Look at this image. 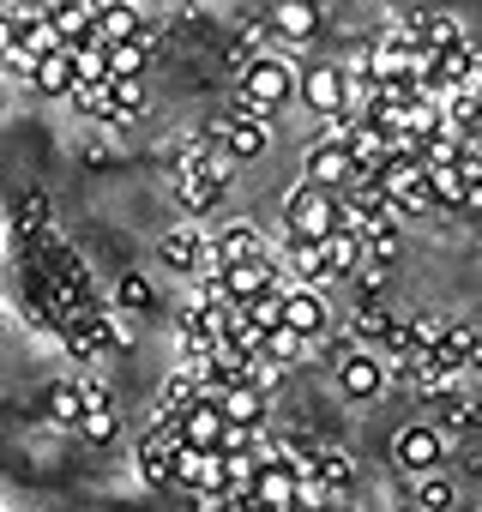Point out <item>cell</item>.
<instances>
[{
  "label": "cell",
  "mask_w": 482,
  "mask_h": 512,
  "mask_svg": "<svg viewBox=\"0 0 482 512\" xmlns=\"http://www.w3.org/2000/svg\"><path fill=\"white\" fill-rule=\"evenodd\" d=\"M290 97H296V67H290V61H278V55H254L248 67H241V91H235L241 115L272 121Z\"/></svg>",
  "instance_id": "obj_1"
},
{
  "label": "cell",
  "mask_w": 482,
  "mask_h": 512,
  "mask_svg": "<svg viewBox=\"0 0 482 512\" xmlns=\"http://www.w3.org/2000/svg\"><path fill=\"white\" fill-rule=\"evenodd\" d=\"M284 229H290L296 241H326L332 229H344V217H338V193L296 181L290 199H284Z\"/></svg>",
  "instance_id": "obj_2"
},
{
  "label": "cell",
  "mask_w": 482,
  "mask_h": 512,
  "mask_svg": "<svg viewBox=\"0 0 482 512\" xmlns=\"http://www.w3.org/2000/svg\"><path fill=\"white\" fill-rule=\"evenodd\" d=\"M296 97H302L314 115L338 121V115H350V73L332 67V61H314V67L296 73Z\"/></svg>",
  "instance_id": "obj_3"
},
{
  "label": "cell",
  "mask_w": 482,
  "mask_h": 512,
  "mask_svg": "<svg viewBox=\"0 0 482 512\" xmlns=\"http://www.w3.org/2000/svg\"><path fill=\"white\" fill-rule=\"evenodd\" d=\"M440 458H446V434L434 428V422H404L398 428V440H392V464L404 470V476H434L440 470Z\"/></svg>",
  "instance_id": "obj_4"
},
{
  "label": "cell",
  "mask_w": 482,
  "mask_h": 512,
  "mask_svg": "<svg viewBox=\"0 0 482 512\" xmlns=\"http://www.w3.org/2000/svg\"><path fill=\"white\" fill-rule=\"evenodd\" d=\"M157 260H163L175 278H205V272H217V266H211V235L193 229V223H181V229H169V235L157 241Z\"/></svg>",
  "instance_id": "obj_5"
},
{
  "label": "cell",
  "mask_w": 482,
  "mask_h": 512,
  "mask_svg": "<svg viewBox=\"0 0 482 512\" xmlns=\"http://www.w3.org/2000/svg\"><path fill=\"white\" fill-rule=\"evenodd\" d=\"M175 458H181V428L175 416H157V428L139 440V476L151 488H175Z\"/></svg>",
  "instance_id": "obj_6"
},
{
  "label": "cell",
  "mask_w": 482,
  "mask_h": 512,
  "mask_svg": "<svg viewBox=\"0 0 482 512\" xmlns=\"http://www.w3.org/2000/svg\"><path fill=\"white\" fill-rule=\"evenodd\" d=\"M278 326L284 332H296L302 344H314V338H326L332 332V308H326V296L320 290H284V302H278Z\"/></svg>",
  "instance_id": "obj_7"
},
{
  "label": "cell",
  "mask_w": 482,
  "mask_h": 512,
  "mask_svg": "<svg viewBox=\"0 0 482 512\" xmlns=\"http://www.w3.org/2000/svg\"><path fill=\"white\" fill-rule=\"evenodd\" d=\"M338 217H344V229H362V223H380V217H398V211H392V199L380 193V181L356 169V175L338 187Z\"/></svg>",
  "instance_id": "obj_8"
},
{
  "label": "cell",
  "mask_w": 482,
  "mask_h": 512,
  "mask_svg": "<svg viewBox=\"0 0 482 512\" xmlns=\"http://www.w3.org/2000/svg\"><path fill=\"white\" fill-rule=\"evenodd\" d=\"M211 139H217V151H223L229 163H254V157H266V145H272V127H266L260 115H241V109H235V115H229V121H223Z\"/></svg>",
  "instance_id": "obj_9"
},
{
  "label": "cell",
  "mask_w": 482,
  "mask_h": 512,
  "mask_svg": "<svg viewBox=\"0 0 482 512\" xmlns=\"http://www.w3.org/2000/svg\"><path fill=\"white\" fill-rule=\"evenodd\" d=\"M217 278H223V290H229V302H235V308H248V302H260V296L284 290V284H278V266H272V260H241V266H217Z\"/></svg>",
  "instance_id": "obj_10"
},
{
  "label": "cell",
  "mask_w": 482,
  "mask_h": 512,
  "mask_svg": "<svg viewBox=\"0 0 482 512\" xmlns=\"http://www.w3.org/2000/svg\"><path fill=\"white\" fill-rule=\"evenodd\" d=\"M350 175H356V157H350L338 139H320V145H308V157H302V181H308V187H326V193H338Z\"/></svg>",
  "instance_id": "obj_11"
},
{
  "label": "cell",
  "mask_w": 482,
  "mask_h": 512,
  "mask_svg": "<svg viewBox=\"0 0 482 512\" xmlns=\"http://www.w3.org/2000/svg\"><path fill=\"white\" fill-rule=\"evenodd\" d=\"M241 260H272L266 253V235L254 223H223L211 235V266H241Z\"/></svg>",
  "instance_id": "obj_12"
},
{
  "label": "cell",
  "mask_w": 482,
  "mask_h": 512,
  "mask_svg": "<svg viewBox=\"0 0 482 512\" xmlns=\"http://www.w3.org/2000/svg\"><path fill=\"white\" fill-rule=\"evenodd\" d=\"M175 428H181V452H217V440H223V410H217L211 398H199V404H187V410L175 416Z\"/></svg>",
  "instance_id": "obj_13"
},
{
  "label": "cell",
  "mask_w": 482,
  "mask_h": 512,
  "mask_svg": "<svg viewBox=\"0 0 482 512\" xmlns=\"http://www.w3.org/2000/svg\"><path fill=\"white\" fill-rule=\"evenodd\" d=\"M338 386H344V398H380L386 392V362L374 350H350L338 362Z\"/></svg>",
  "instance_id": "obj_14"
},
{
  "label": "cell",
  "mask_w": 482,
  "mask_h": 512,
  "mask_svg": "<svg viewBox=\"0 0 482 512\" xmlns=\"http://www.w3.org/2000/svg\"><path fill=\"white\" fill-rule=\"evenodd\" d=\"M139 31H145V19H139L133 0H97V31H91V43L115 49V43H133Z\"/></svg>",
  "instance_id": "obj_15"
},
{
  "label": "cell",
  "mask_w": 482,
  "mask_h": 512,
  "mask_svg": "<svg viewBox=\"0 0 482 512\" xmlns=\"http://www.w3.org/2000/svg\"><path fill=\"white\" fill-rule=\"evenodd\" d=\"M410 380H416L422 398H440V404L464 392V368H452V362H440V356H410Z\"/></svg>",
  "instance_id": "obj_16"
},
{
  "label": "cell",
  "mask_w": 482,
  "mask_h": 512,
  "mask_svg": "<svg viewBox=\"0 0 482 512\" xmlns=\"http://www.w3.org/2000/svg\"><path fill=\"white\" fill-rule=\"evenodd\" d=\"M175 488H187V494H223V458L217 452H181L175 458Z\"/></svg>",
  "instance_id": "obj_17"
},
{
  "label": "cell",
  "mask_w": 482,
  "mask_h": 512,
  "mask_svg": "<svg viewBox=\"0 0 482 512\" xmlns=\"http://www.w3.org/2000/svg\"><path fill=\"white\" fill-rule=\"evenodd\" d=\"M266 19H272V37H284V43L320 37V7H308V0H278Z\"/></svg>",
  "instance_id": "obj_18"
},
{
  "label": "cell",
  "mask_w": 482,
  "mask_h": 512,
  "mask_svg": "<svg viewBox=\"0 0 482 512\" xmlns=\"http://www.w3.org/2000/svg\"><path fill=\"white\" fill-rule=\"evenodd\" d=\"M284 266H290V278L302 284V290H326V247L320 241H284Z\"/></svg>",
  "instance_id": "obj_19"
},
{
  "label": "cell",
  "mask_w": 482,
  "mask_h": 512,
  "mask_svg": "<svg viewBox=\"0 0 482 512\" xmlns=\"http://www.w3.org/2000/svg\"><path fill=\"white\" fill-rule=\"evenodd\" d=\"M217 410H223V422H241V428H260V422H266V410H272V392H260V386H223Z\"/></svg>",
  "instance_id": "obj_20"
},
{
  "label": "cell",
  "mask_w": 482,
  "mask_h": 512,
  "mask_svg": "<svg viewBox=\"0 0 482 512\" xmlns=\"http://www.w3.org/2000/svg\"><path fill=\"white\" fill-rule=\"evenodd\" d=\"M254 506H260V512H296V470H284V464H260Z\"/></svg>",
  "instance_id": "obj_21"
},
{
  "label": "cell",
  "mask_w": 482,
  "mask_h": 512,
  "mask_svg": "<svg viewBox=\"0 0 482 512\" xmlns=\"http://www.w3.org/2000/svg\"><path fill=\"white\" fill-rule=\"evenodd\" d=\"M440 109H446V133H458L464 145L482 139V91H470V85H464V91H446Z\"/></svg>",
  "instance_id": "obj_22"
},
{
  "label": "cell",
  "mask_w": 482,
  "mask_h": 512,
  "mask_svg": "<svg viewBox=\"0 0 482 512\" xmlns=\"http://www.w3.org/2000/svg\"><path fill=\"white\" fill-rule=\"evenodd\" d=\"M362 235V266H392L398 260V247H404V235H398V217H380V223H362L356 229Z\"/></svg>",
  "instance_id": "obj_23"
},
{
  "label": "cell",
  "mask_w": 482,
  "mask_h": 512,
  "mask_svg": "<svg viewBox=\"0 0 482 512\" xmlns=\"http://www.w3.org/2000/svg\"><path fill=\"white\" fill-rule=\"evenodd\" d=\"M320 247H326V284H338V278L350 284L356 266H362V235H356V229H332Z\"/></svg>",
  "instance_id": "obj_24"
},
{
  "label": "cell",
  "mask_w": 482,
  "mask_h": 512,
  "mask_svg": "<svg viewBox=\"0 0 482 512\" xmlns=\"http://www.w3.org/2000/svg\"><path fill=\"white\" fill-rule=\"evenodd\" d=\"M49 25H55V37L73 49V43H91V31H97V0H67V7H55L49 13Z\"/></svg>",
  "instance_id": "obj_25"
},
{
  "label": "cell",
  "mask_w": 482,
  "mask_h": 512,
  "mask_svg": "<svg viewBox=\"0 0 482 512\" xmlns=\"http://www.w3.org/2000/svg\"><path fill=\"white\" fill-rule=\"evenodd\" d=\"M73 85H79V79H73V55H67V49H61V55H43V61L31 67V91H37V97H73Z\"/></svg>",
  "instance_id": "obj_26"
},
{
  "label": "cell",
  "mask_w": 482,
  "mask_h": 512,
  "mask_svg": "<svg viewBox=\"0 0 482 512\" xmlns=\"http://www.w3.org/2000/svg\"><path fill=\"white\" fill-rule=\"evenodd\" d=\"M428 199H434L440 211H470V205H482V199L464 187L458 169H428Z\"/></svg>",
  "instance_id": "obj_27"
},
{
  "label": "cell",
  "mask_w": 482,
  "mask_h": 512,
  "mask_svg": "<svg viewBox=\"0 0 482 512\" xmlns=\"http://www.w3.org/2000/svg\"><path fill=\"white\" fill-rule=\"evenodd\" d=\"M49 422L79 434V422H85V392H79V380H61V386H49Z\"/></svg>",
  "instance_id": "obj_28"
},
{
  "label": "cell",
  "mask_w": 482,
  "mask_h": 512,
  "mask_svg": "<svg viewBox=\"0 0 482 512\" xmlns=\"http://www.w3.org/2000/svg\"><path fill=\"white\" fill-rule=\"evenodd\" d=\"M308 476H320L332 494H344L350 482H356V464H350V452H338V446H314V470Z\"/></svg>",
  "instance_id": "obj_29"
},
{
  "label": "cell",
  "mask_w": 482,
  "mask_h": 512,
  "mask_svg": "<svg viewBox=\"0 0 482 512\" xmlns=\"http://www.w3.org/2000/svg\"><path fill=\"white\" fill-rule=\"evenodd\" d=\"M416 43H422V49H434V55H446V49H458V43H470V37H464V25H458V19L434 13V19H422V25H416Z\"/></svg>",
  "instance_id": "obj_30"
},
{
  "label": "cell",
  "mask_w": 482,
  "mask_h": 512,
  "mask_svg": "<svg viewBox=\"0 0 482 512\" xmlns=\"http://www.w3.org/2000/svg\"><path fill=\"white\" fill-rule=\"evenodd\" d=\"M79 115H91V121H109L115 115V79H97V85H73V97H67Z\"/></svg>",
  "instance_id": "obj_31"
},
{
  "label": "cell",
  "mask_w": 482,
  "mask_h": 512,
  "mask_svg": "<svg viewBox=\"0 0 482 512\" xmlns=\"http://www.w3.org/2000/svg\"><path fill=\"white\" fill-rule=\"evenodd\" d=\"M416 157H422V169H452V163L464 157V139L440 127V133H428V139L416 145Z\"/></svg>",
  "instance_id": "obj_32"
},
{
  "label": "cell",
  "mask_w": 482,
  "mask_h": 512,
  "mask_svg": "<svg viewBox=\"0 0 482 512\" xmlns=\"http://www.w3.org/2000/svg\"><path fill=\"white\" fill-rule=\"evenodd\" d=\"M67 55H73V79H79V85L109 79V49H103V43H73Z\"/></svg>",
  "instance_id": "obj_33"
},
{
  "label": "cell",
  "mask_w": 482,
  "mask_h": 512,
  "mask_svg": "<svg viewBox=\"0 0 482 512\" xmlns=\"http://www.w3.org/2000/svg\"><path fill=\"white\" fill-rule=\"evenodd\" d=\"M446 314H416V320H404V332H410V350L416 356H434L440 350V338H446Z\"/></svg>",
  "instance_id": "obj_34"
},
{
  "label": "cell",
  "mask_w": 482,
  "mask_h": 512,
  "mask_svg": "<svg viewBox=\"0 0 482 512\" xmlns=\"http://www.w3.org/2000/svg\"><path fill=\"white\" fill-rule=\"evenodd\" d=\"M458 506V488H452V476H422L416 482V512H452Z\"/></svg>",
  "instance_id": "obj_35"
},
{
  "label": "cell",
  "mask_w": 482,
  "mask_h": 512,
  "mask_svg": "<svg viewBox=\"0 0 482 512\" xmlns=\"http://www.w3.org/2000/svg\"><path fill=\"white\" fill-rule=\"evenodd\" d=\"M139 115H145V85L139 79H115V115H109V127H127Z\"/></svg>",
  "instance_id": "obj_36"
},
{
  "label": "cell",
  "mask_w": 482,
  "mask_h": 512,
  "mask_svg": "<svg viewBox=\"0 0 482 512\" xmlns=\"http://www.w3.org/2000/svg\"><path fill=\"white\" fill-rule=\"evenodd\" d=\"M392 314L386 308H356V350H368V344H386L392 338Z\"/></svg>",
  "instance_id": "obj_37"
},
{
  "label": "cell",
  "mask_w": 482,
  "mask_h": 512,
  "mask_svg": "<svg viewBox=\"0 0 482 512\" xmlns=\"http://www.w3.org/2000/svg\"><path fill=\"white\" fill-rule=\"evenodd\" d=\"M145 61H151L145 43H115V49H109V79H139Z\"/></svg>",
  "instance_id": "obj_38"
},
{
  "label": "cell",
  "mask_w": 482,
  "mask_h": 512,
  "mask_svg": "<svg viewBox=\"0 0 482 512\" xmlns=\"http://www.w3.org/2000/svg\"><path fill=\"white\" fill-rule=\"evenodd\" d=\"M121 434V416H115V404H103V410H85V422H79V440H91V446H109Z\"/></svg>",
  "instance_id": "obj_39"
},
{
  "label": "cell",
  "mask_w": 482,
  "mask_h": 512,
  "mask_svg": "<svg viewBox=\"0 0 482 512\" xmlns=\"http://www.w3.org/2000/svg\"><path fill=\"white\" fill-rule=\"evenodd\" d=\"M350 296H356V308H380V296H386V272H380V266H356Z\"/></svg>",
  "instance_id": "obj_40"
},
{
  "label": "cell",
  "mask_w": 482,
  "mask_h": 512,
  "mask_svg": "<svg viewBox=\"0 0 482 512\" xmlns=\"http://www.w3.org/2000/svg\"><path fill=\"white\" fill-rule=\"evenodd\" d=\"M440 422H446L452 434H470V428H482V404H476V398H446V404H440Z\"/></svg>",
  "instance_id": "obj_41"
},
{
  "label": "cell",
  "mask_w": 482,
  "mask_h": 512,
  "mask_svg": "<svg viewBox=\"0 0 482 512\" xmlns=\"http://www.w3.org/2000/svg\"><path fill=\"white\" fill-rule=\"evenodd\" d=\"M115 302H121V308H133V314H145V308H157V296H151V284H145V278H133V272H127V278L115 284Z\"/></svg>",
  "instance_id": "obj_42"
},
{
  "label": "cell",
  "mask_w": 482,
  "mask_h": 512,
  "mask_svg": "<svg viewBox=\"0 0 482 512\" xmlns=\"http://www.w3.org/2000/svg\"><path fill=\"white\" fill-rule=\"evenodd\" d=\"M302 350H308V344H302L296 332H284V326H278V332H266V350H260V356H272L278 368H290V362H296Z\"/></svg>",
  "instance_id": "obj_43"
},
{
  "label": "cell",
  "mask_w": 482,
  "mask_h": 512,
  "mask_svg": "<svg viewBox=\"0 0 482 512\" xmlns=\"http://www.w3.org/2000/svg\"><path fill=\"white\" fill-rule=\"evenodd\" d=\"M217 452L229 458V452H260V428H241V422H223V440H217Z\"/></svg>",
  "instance_id": "obj_44"
},
{
  "label": "cell",
  "mask_w": 482,
  "mask_h": 512,
  "mask_svg": "<svg viewBox=\"0 0 482 512\" xmlns=\"http://www.w3.org/2000/svg\"><path fill=\"white\" fill-rule=\"evenodd\" d=\"M278 302H284V290H272V296L248 302V308H241V314H248V326H260V332H278Z\"/></svg>",
  "instance_id": "obj_45"
},
{
  "label": "cell",
  "mask_w": 482,
  "mask_h": 512,
  "mask_svg": "<svg viewBox=\"0 0 482 512\" xmlns=\"http://www.w3.org/2000/svg\"><path fill=\"white\" fill-rule=\"evenodd\" d=\"M452 169H458V175H464V187L482 199V145H464V157H458Z\"/></svg>",
  "instance_id": "obj_46"
},
{
  "label": "cell",
  "mask_w": 482,
  "mask_h": 512,
  "mask_svg": "<svg viewBox=\"0 0 482 512\" xmlns=\"http://www.w3.org/2000/svg\"><path fill=\"white\" fill-rule=\"evenodd\" d=\"M19 43V31H13V13H0V55H7Z\"/></svg>",
  "instance_id": "obj_47"
},
{
  "label": "cell",
  "mask_w": 482,
  "mask_h": 512,
  "mask_svg": "<svg viewBox=\"0 0 482 512\" xmlns=\"http://www.w3.org/2000/svg\"><path fill=\"white\" fill-rule=\"evenodd\" d=\"M458 464H464V476H482V446H470V452H458Z\"/></svg>",
  "instance_id": "obj_48"
},
{
  "label": "cell",
  "mask_w": 482,
  "mask_h": 512,
  "mask_svg": "<svg viewBox=\"0 0 482 512\" xmlns=\"http://www.w3.org/2000/svg\"><path fill=\"white\" fill-rule=\"evenodd\" d=\"M308 7H320V0H308Z\"/></svg>",
  "instance_id": "obj_49"
}]
</instances>
